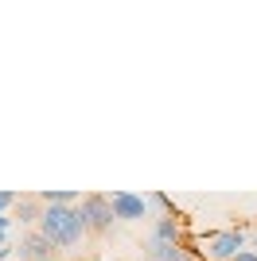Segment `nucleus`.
<instances>
[{"label":"nucleus","mask_w":257,"mask_h":261,"mask_svg":"<svg viewBox=\"0 0 257 261\" xmlns=\"http://www.w3.org/2000/svg\"><path fill=\"white\" fill-rule=\"evenodd\" d=\"M12 203H16V195H12V191H0V211H8Z\"/></svg>","instance_id":"6e6552de"},{"label":"nucleus","mask_w":257,"mask_h":261,"mask_svg":"<svg viewBox=\"0 0 257 261\" xmlns=\"http://www.w3.org/2000/svg\"><path fill=\"white\" fill-rule=\"evenodd\" d=\"M4 230H8V218H0V234H4Z\"/></svg>","instance_id":"9d476101"},{"label":"nucleus","mask_w":257,"mask_h":261,"mask_svg":"<svg viewBox=\"0 0 257 261\" xmlns=\"http://www.w3.org/2000/svg\"><path fill=\"white\" fill-rule=\"evenodd\" d=\"M234 261H257V253H253V250H242V253H238Z\"/></svg>","instance_id":"1a4fd4ad"},{"label":"nucleus","mask_w":257,"mask_h":261,"mask_svg":"<svg viewBox=\"0 0 257 261\" xmlns=\"http://www.w3.org/2000/svg\"><path fill=\"white\" fill-rule=\"evenodd\" d=\"M148 257L152 261H191L179 246V222H175V215H164L156 222V230L148 238Z\"/></svg>","instance_id":"f03ea898"},{"label":"nucleus","mask_w":257,"mask_h":261,"mask_svg":"<svg viewBox=\"0 0 257 261\" xmlns=\"http://www.w3.org/2000/svg\"><path fill=\"white\" fill-rule=\"evenodd\" d=\"M78 211H82V218H86V226L90 230H109L113 226V203H109L106 195H86L82 203H78Z\"/></svg>","instance_id":"20e7f679"},{"label":"nucleus","mask_w":257,"mask_h":261,"mask_svg":"<svg viewBox=\"0 0 257 261\" xmlns=\"http://www.w3.org/2000/svg\"><path fill=\"white\" fill-rule=\"evenodd\" d=\"M109 203H113V215L121 222H137V218L148 215V203L140 195H133V191H117V195H109Z\"/></svg>","instance_id":"39448f33"},{"label":"nucleus","mask_w":257,"mask_h":261,"mask_svg":"<svg viewBox=\"0 0 257 261\" xmlns=\"http://www.w3.org/2000/svg\"><path fill=\"white\" fill-rule=\"evenodd\" d=\"M86 218L78 207H47L39 215V234L59 250H74L78 242L86 238Z\"/></svg>","instance_id":"f257e3e1"},{"label":"nucleus","mask_w":257,"mask_h":261,"mask_svg":"<svg viewBox=\"0 0 257 261\" xmlns=\"http://www.w3.org/2000/svg\"><path fill=\"white\" fill-rule=\"evenodd\" d=\"M253 253H257V234H253Z\"/></svg>","instance_id":"9b49d317"},{"label":"nucleus","mask_w":257,"mask_h":261,"mask_svg":"<svg viewBox=\"0 0 257 261\" xmlns=\"http://www.w3.org/2000/svg\"><path fill=\"white\" fill-rule=\"evenodd\" d=\"M51 253H55V246L43 238V234H28L23 246H20V257L23 261H51Z\"/></svg>","instance_id":"423d86ee"},{"label":"nucleus","mask_w":257,"mask_h":261,"mask_svg":"<svg viewBox=\"0 0 257 261\" xmlns=\"http://www.w3.org/2000/svg\"><path fill=\"white\" fill-rule=\"evenodd\" d=\"M246 246V234L242 230H222V234H211L203 242V257L207 261H234Z\"/></svg>","instance_id":"7ed1b4c3"},{"label":"nucleus","mask_w":257,"mask_h":261,"mask_svg":"<svg viewBox=\"0 0 257 261\" xmlns=\"http://www.w3.org/2000/svg\"><path fill=\"white\" fill-rule=\"evenodd\" d=\"M39 199L47 203V207H74V203H78L74 191H43Z\"/></svg>","instance_id":"0eeeda50"},{"label":"nucleus","mask_w":257,"mask_h":261,"mask_svg":"<svg viewBox=\"0 0 257 261\" xmlns=\"http://www.w3.org/2000/svg\"><path fill=\"white\" fill-rule=\"evenodd\" d=\"M86 261H97V257H86Z\"/></svg>","instance_id":"f8f14e48"}]
</instances>
